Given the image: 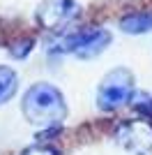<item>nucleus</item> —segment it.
<instances>
[{
	"label": "nucleus",
	"mask_w": 152,
	"mask_h": 155,
	"mask_svg": "<svg viewBox=\"0 0 152 155\" xmlns=\"http://www.w3.org/2000/svg\"><path fill=\"white\" fill-rule=\"evenodd\" d=\"M21 114L30 125L37 127H58L67 118V102L62 91L53 84L39 81L23 93Z\"/></svg>",
	"instance_id": "1"
},
{
	"label": "nucleus",
	"mask_w": 152,
	"mask_h": 155,
	"mask_svg": "<svg viewBox=\"0 0 152 155\" xmlns=\"http://www.w3.org/2000/svg\"><path fill=\"white\" fill-rule=\"evenodd\" d=\"M136 91V77L127 67H115L99 81L97 88V107L101 111H118L129 104Z\"/></svg>",
	"instance_id": "2"
},
{
	"label": "nucleus",
	"mask_w": 152,
	"mask_h": 155,
	"mask_svg": "<svg viewBox=\"0 0 152 155\" xmlns=\"http://www.w3.org/2000/svg\"><path fill=\"white\" fill-rule=\"evenodd\" d=\"M108 44H111V32L106 28L90 26V28H81L76 32L65 35L62 42L51 53H69V56H76L81 60H90V58L101 56L108 49Z\"/></svg>",
	"instance_id": "3"
},
{
	"label": "nucleus",
	"mask_w": 152,
	"mask_h": 155,
	"mask_svg": "<svg viewBox=\"0 0 152 155\" xmlns=\"http://www.w3.org/2000/svg\"><path fill=\"white\" fill-rule=\"evenodd\" d=\"M78 16H81V5L76 0H44V2H39L37 12H35L37 23L51 32L71 26Z\"/></svg>",
	"instance_id": "4"
},
{
	"label": "nucleus",
	"mask_w": 152,
	"mask_h": 155,
	"mask_svg": "<svg viewBox=\"0 0 152 155\" xmlns=\"http://www.w3.org/2000/svg\"><path fill=\"white\" fill-rule=\"evenodd\" d=\"M115 139L131 155H147L152 150V123L127 120L115 130Z\"/></svg>",
	"instance_id": "5"
},
{
	"label": "nucleus",
	"mask_w": 152,
	"mask_h": 155,
	"mask_svg": "<svg viewBox=\"0 0 152 155\" xmlns=\"http://www.w3.org/2000/svg\"><path fill=\"white\" fill-rule=\"evenodd\" d=\"M120 30L127 35H143L152 30V9L147 12H134L120 19Z\"/></svg>",
	"instance_id": "6"
},
{
	"label": "nucleus",
	"mask_w": 152,
	"mask_h": 155,
	"mask_svg": "<svg viewBox=\"0 0 152 155\" xmlns=\"http://www.w3.org/2000/svg\"><path fill=\"white\" fill-rule=\"evenodd\" d=\"M19 91V77L12 67L7 65H0V104L9 102Z\"/></svg>",
	"instance_id": "7"
},
{
	"label": "nucleus",
	"mask_w": 152,
	"mask_h": 155,
	"mask_svg": "<svg viewBox=\"0 0 152 155\" xmlns=\"http://www.w3.org/2000/svg\"><path fill=\"white\" fill-rule=\"evenodd\" d=\"M129 104H131L138 114H143L145 118H152V95H147V93H136V91H134Z\"/></svg>",
	"instance_id": "8"
},
{
	"label": "nucleus",
	"mask_w": 152,
	"mask_h": 155,
	"mask_svg": "<svg viewBox=\"0 0 152 155\" xmlns=\"http://www.w3.org/2000/svg\"><path fill=\"white\" fill-rule=\"evenodd\" d=\"M19 155H62V153L53 146H46V143H32L28 148H23Z\"/></svg>",
	"instance_id": "9"
}]
</instances>
